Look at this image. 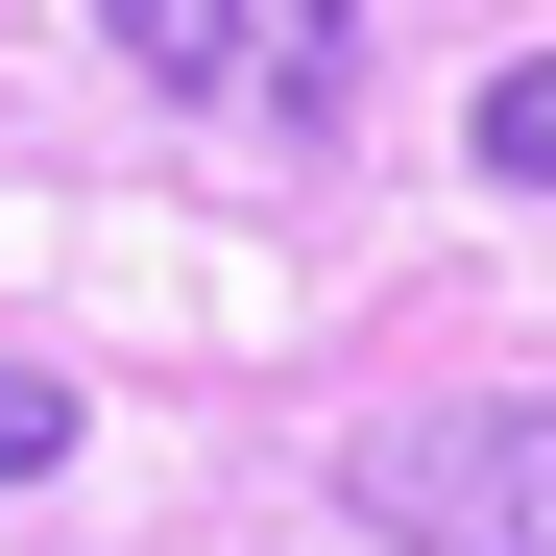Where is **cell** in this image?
Returning <instances> with one entry per match:
<instances>
[{
  "label": "cell",
  "mask_w": 556,
  "mask_h": 556,
  "mask_svg": "<svg viewBox=\"0 0 556 556\" xmlns=\"http://www.w3.org/2000/svg\"><path fill=\"white\" fill-rule=\"evenodd\" d=\"M339 508L388 556H556V388H459V412H363Z\"/></svg>",
  "instance_id": "6da1fadb"
},
{
  "label": "cell",
  "mask_w": 556,
  "mask_h": 556,
  "mask_svg": "<svg viewBox=\"0 0 556 556\" xmlns=\"http://www.w3.org/2000/svg\"><path fill=\"white\" fill-rule=\"evenodd\" d=\"M98 49L169 122H242V146H339L363 122V25L339 0H98Z\"/></svg>",
  "instance_id": "7a4b0ae2"
},
{
  "label": "cell",
  "mask_w": 556,
  "mask_h": 556,
  "mask_svg": "<svg viewBox=\"0 0 556 556\" xmlns=\"http://www.w3.org/2000/svg\"><path fill=\"white\" fill-rule=\"evenodd\" d=\"M459 146H484L508 194H556V49H508V73H484V122H459Z\"/></svg>",
  "instance_id": "3957f363"
},
{
  "label": "cell",
  "mask_w": 556,
  "mask_h": 556,
  "mask_svg": "<svg viewBox=\"0 0 556 556\" xmlns=\"http://www.w3.org/2000/svg\"><path fill=\"white\" fill-rule=\"evenodd\" d=\"M49 459H73V388H49V363H0V484H49Z\"/></svg>",
  "instance_id": "277c9868"
}]
</instances>
